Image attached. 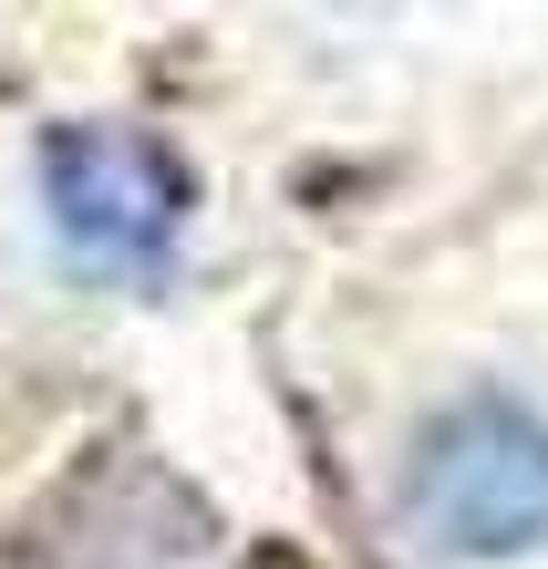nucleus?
I'll return each instance as SVG.
<instances>
[{"instance_id": "f257e3e1", "label": "nucleus", "mask_w": 548, "mask_h": 569, "mask_svg": "<svg viewBox=\"0 0 548 569\" xmlns=\"http://www.w3.org/2000/svg\"><path fill=\"white\" fill-rule=\"evenodd\" d=\"M415 528L466 559V569H507L548 549V415L528 393H456L425 435H415V477H403Z\"/></svg>"}, {"instance_id": "f03ea898", "label": "nucleus", "mask_w": 548, "mask_h": 569, "mask_svg": "<svg viewBox=\"0 0 548 569\" xmlns=\"http://www.w3.org/2000/svg\"><path fill=\"white\" fill-rule=\"evenodd\" d=\"M42 208L62 259L156 290L187 249V166L124 124H62V136H42Z\"/></svg>"}]
</instances>
